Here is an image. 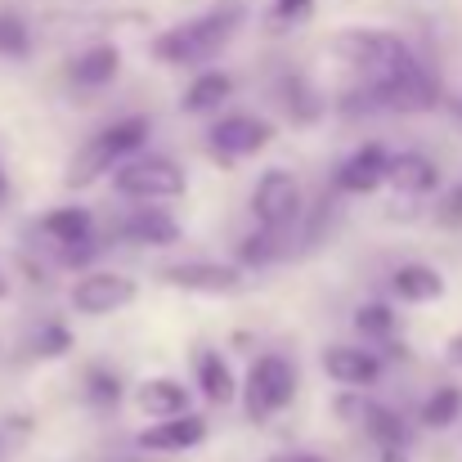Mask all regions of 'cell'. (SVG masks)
Instances as JSON below:
<instances>
[{
  "instance_id": "1",
  "label": "cell",
  "mask_w": 462,
  "mask_h": 462,
  "mask_svg": "<svg viewBox=\"0 0 462 462\" xmlns=\"http://www.w3.org/2000/svg\"><path fill=\"white\" fill-rule=\"evenodd\" d=\"M243 18H247V9L238 0H225L216 9H202V14H193V18L157 32L149 50H153V59L162 68H193V72L198 68H211L234 45Z\"/></svg>"
},
{
  "instance_id": "2",
  "label": "cell",
  "mask_w": 462,
  "mask_h": 462,
  "mask_svg": "<svg viewBox=\"0 0 462 462\" xmlns=\"http://www.w3.org/2000/svg\"><path fill=\"white\" fill-rule=\"evenodd\" d=\"M149 135H153V117H144V113H126V117L99 126L77 153L68 157L63 184L68 189H90V184L108 180L122 162H131L135 153L149 149Z\"/></svg>"
},
{
  "instance_id": "3",
  "label": "cell",
  "mask_w": 462,
  "mask_h": 462,
  "mask_svg": "<svg viewBox=\"0 0 462 462\" xmlns=\"http://www.w3.org/2000/svg\"><path fill=\"white\" fill-rule=\"evenodd\" d=\"M301 395V368L297 359L279 355V350H265L247 364L243 373V391H238V404L247 413V422L265 427L274 422L283 409H292V400Z\"/></svg>"
},
{
  "instance_id": "4",
  "label": "cell",
  "mask_w": 462,
  "mask_h": 462,
  "mask_svg": "<svg viewBox=\"0 0 462 462\" xmlns=\"http://www.w3.org/2000/svg\"><path fill=\"white\" fill-rule=\"evenodd\" d=\"M328 50L337 63H346L355 72V81H382L418 59L409 50V41L400 32H386V27H341L328 41Z\"/></svg>"
},
{
  "instance_id": "5",
  "label": "cell",
  "mask_w": 462,
  "mask_h": 462,
  "mask_svg": "<svg viewBox=\"0 0 462 462\" xmlns=\"http://www.w3.org/2000/svg\"><path fill=\"white\" fill-rule=\"evenodd\" d=\"M108 180L122 202H180L189 193V171L171 153H149V149L122 162Z\"/></svg>"
},
{
  "instance_id": "6",
  "label": "cell",
  "mask_w": 462,
  "mask_h": 462,
  "mask_svg": "<svg viewBox=\"0 0 462 462\" xmlns=\"http://www.w3.org/2000/svg\"><path fill=\"white\" fill-rule=\"evenodd\" d=\"M252 220L270 234H288L297 238L301 220H306V189L288 166H270L261 171V180L252 184Z\"/></svg>"
},
{
  "instance_id": "7",
  "label": "cell",
  "mask_w": 462,
  "mask_h": 462,
  "mask_svg": "<svg viewBox=\"0 0 462 462\" xmlns=\"http://www.w3.org/2000/svg\"><path fill=\"white\" fill-rule=\"evenodd\" d=\"M270 144H274V122L261 113H216V122L202 135V149L211 162H220V171L265 153Z\"/></svg>"
},
{
  "instance_id": "8",
  "label": "cell",
  "mask_w": 462,
  "mask_h": 462,
  "mask_svg": "<svg viewBox=\"0 0 462 462\" xmlns=\"http://www.w3.org/2000/svg\"><path fill=\"white\" fill-rule=\"evenodd\" d=\"M157 283L175 288V292H189V297H238L247 288V270L238 261H207V256H193V261H171L157 270Z\"/></svg>"
},
{
  "instance_id": "9",
  "label": "cell",
  "mask_w": 462,
  "mask_h": 462,
  "mask_svg": "<svg viewBox=\"0 0 462 462\" xmlns=\"http://www.w3.org/2000/svg\"><path fill=\"white\" fill-rule=\"evenodd\" d=\"M140 301V283L122 270H81L68 288V306L81 319H108Z\"/></svg>"
},
{
  "instance_id": "10",
  "label": "cell",
  "mask_w": 462,
  "mask_h": 462,
  "mask_svg": "<svg viewBox=\"0 0 462 462\" xmlns=\"http://www.w3.org/2000/svg\"><path fill=\"white\" fill-rule=\"evenodd\" d=\"M319 368H323L328 382L341 386V391H368V386L382 382V373H386V355H382L377 346H368V341H359V346H350V341H332V346H323Z\"/></svg>"
},
{
  "instance_id": "11",
  "label": "cell",
  "mask_w": 462,
  "mask_h": 462,
  "mask_svg": "<svg viewBox=\"0 0 462 462\" xmlns=\"http://www.w3.org/2000/svg\"><path fill=\"white\" fill-rule=\"evenodd\" d=\"M113 234L126 243V247H144V252H166L184 238L180 220L162 207V202H131L117 220H113Z\"/></svg>"
},
{
  "instance_id": "12",
  "label": "cell",
  "mask_w": 462,
  "mask_h": 462,
  "mask_svg": "<svg viewBox=\"0 0 462 462\" xmlns=\"http://www.w3.org/2000/svg\"><path fill=\"white\" fill-rule=\"evenodd\" d=\"M386 171H391V149L382 140L355 144L332 171V193L337 198H368V193L386 189Z\"/></svg>"
},
{
  "instance_id": "13",
  "label": "cell",
  "mask_w": 462,
  "mask_h": 462,
  "mask_svg": "<svg viewBox=\"0 0 462 462\" xmlns=\"http://www.w3.org/2000/svg\"><path fill=\"white\" fill-rule=\"evenodd\" d=\"M445 184L440 175V162L422 149H400L391 153V171H386V189L395 198H409V202H422V198H436Z\"/></svg>"
},
{
  "instance_id": "14",
  "label": "cell",
  "mask_w": 462,
  "mask_h": 462,
  "mask_svg": "<svg viewBox=\"0 0 462 462\" xmlns=\"http://www.w3.org/2000/svg\"><path fill=\"white\" fill-rule=\"evenodd\" d=\"M207 436H211V422L202 413H180L166 422H149L135 436V449L140 454H193L207 445Z\"/></svg>"
},
{
  "instance_id": "15",
  "label": "cell",
  "mask_w": 462,
  "mask_h": 462,
  "mask_svg": "<svg viewBox=\"0 0 462 462\" xmlns=\"http://www.w3.org/2000/svg\"><path fill=\"white\" fill-rule=\"evenodd\" d=\"M36 234L45 238L50 261H54L59 252H68V247H77V243L99 238V220H95V211H90V207H81V202H63V207H54V211H45V216L36 220Z\"/></svg>"
},
{
  "instance_id": "16",
  "label": "cell",
  "mask_w": 462,
  "mask_h": 462,
  "mask_svg": "<svg viewBox=\"0 0 462 462\" xmlns=\"http://www.w3.org/2000/svg\"><path fill=\"white\" fill-rule=\"evenodd\" d=\"M135 409L144 422H166V418H180V413H193V386H184L180 377L171 373H157L144 377L135 391H131Z\"/></svg>"
},
{
  "instance_id": "17",
  "label": "cell",
  "mask_w": 462,
  "mask_h": 462,
  "mask_svg": "<svg viewBox=\"0 0 462 462\" xmlns=\"http://www.w3.org/2000/svg\"><path fill=\"white\" fill-rule=\"evenodd\" d=\"M117 72H122V50H117L113 41H95V45H86L81 54L68 59V86L81 90V95H95V90L113 86Z\"/></svg>"
},
{
  "instance_id": "18",
  "label": "cell",
  "mask_w": 462,
  "mask_h": 462,
  "mask_svg": "<svg viewBox=\"0 0 462 462\" xmlns=\"http://www.w3.org/2000/svg\"><path fill=\"white\" fill-rule=\"evenodd\" d=\"M386 288H391V297L400 306H436V301H445L449 279L436 265H427V261H404V265L391 270Z\"/></svg>"
},
{
  "instance_id": "19",
  "label": "cell",
  "mask_w": 462,
  "mask_h": 462,
  "mask_svg": "<svg viewBox=\"0 0 462 462\" xmlns=\"http://www.w3.org/2000/svg\"><path fill=\"white\" fill-rule=\"evenodd\" d=\"M193 386H198V395H202L211 409H229V404L238 400V391H243V377L234 373V364H229L220 350L202 346V350L193 355Z\"/></svg>"
},
{
  "instance_id": "20",
  "label": "cell",
  "mask_w": 462,
  "mask_h": 462,
  "mask_svg": "<svg viewBox=\"0 0 462 462\" xmlns=\"http://www.w3.org/2000/svg\"><path fill=\"white\" fill-rule=\"evenodd\" d=\"M234 90H238L234 72H225V68H198L193 81L180 95V113L184 117H216L234 99Z\"/></svg>"
},
{
  "instance_id": "21",
  "label": "cell",
  "mask_w": 462,
  "mask_h": 462,
  "mask_svg": "<svg viewBox=\"0 0 462 462\" xmlns=\"http://www.w3.org/2000/svg\"><path fill=\"white\" fill-rule=\"evenodd\" d=\"M274 95H279V104H283V113H288L292 126H314L328 113L323 95L314 90V81H310L306 72H283L274 81Z\"/></svg>"
},
{
  "instance_id": "22",
  "label": "cell",
  "mask_w": 462,
  "mask_h": 462,
  "mask_svg": "<svg viewBox=\"0 0 462 462\" xmlns=\"http://www.w3.org/2000/svg\"><path fill=\"white\" fill-rule=\"evenodd\" d=\"M359 427H364V436H368L377 449H409V440H413V427L404 422V413L391 409V404H377V400L364 404Z\"/></svg>"
},
{
  "instance_id": "23",
  "label": "cell",
  "mask_w": 462,
  "mask_h": 462,
  "mask_svg": "<svg viewBox=\"0 0 462 462\" xmlns=\"http://www.w3.org/2000/svg\"><path fill=\"white\" fill-rule=\"evenodd\" d=\"M292 256V238L288 234H270V229H252V234H243L238 238V247H234V261L243 265V270H270V265H279V261H288Z\"/></svg>"
},
{
  "instance_id": "24",
  "label": "cell",
  "mask_w": 462,
  "mask_h": 462,
  "mask_svg": "<svg viewBox=\"0 0 462 462\" xmlns=\"http://www.w3.org/2000/svg\"><path fill=\"white\" fill-rule=\"evenodd\" d=\"M81 400H86L95 413H113V409L126 400L122 373L108 368V364H86V373H81Z\"/></svg>"
},
{
  "instance_id": "25",
  "label": "cell",
  "mask_w": 462,
  "mask_h": 462,
  "mask_svg": "<svg viewBox=\"0 0 462 462\" xmlns=\"http://www.w3.org/2000/svg\"><path fill=\"white\" fill-rule=\"evenodd\" d=\"M355 332H359V341H368V346H391L395 341V332H400V314L391 301H364V306H355Z\"/></svg>"
},
{
  "instance_id": "26",
  "label": "cell",
  "mask_w": 462,
  "mask_h": 462,
  "mask_svg": "<svg viewBox=\"0 0 462 462\" xmlns=\"http://www.w3.org/2000/svg\"><path fill=\"white\" fill-rule=\"evenodd\" d=\"M418 422H422L427 431H449V427H458L462 422V386H454V382L436 386V391L422 400Z\"/></svg>"
},
{
  "instance_id": "27",
  "label": "cell",
  "mask_w": 462,
  "mask_h": 462,
  "mask_svg": "<svg viewBox=\"0 0 462 462\" xmlns=\"http://www.w3.org/2000/svg\"><path fill=\"white\" fill-rule=\"evenodd\" d=\"M32 50H36V36H32L27 18L14 14V9H0V59H9V63H27Z\"/></svg>"
},
{
  "instance_id": "28",
  "label": "cell",
  "mask_w": 462,
  "mask_h": 462,
  "mask_svg": "<svg viewBox=\"0 0 462 462\" xmlns=\"http://www.w3.org/2000/svg\"><path fill=\"white\" fill-rule=\"evenodd\" d=\"M32 355L36 359H45V364H59V359H68L72 350H77V341H72V328L63 323V319H50V323H41L36 332H32Z\"/></svg>"
},
{
  "instance_id": "29",
  "label": "cell",
  "mask_w": 462,
  "mask_h": 462,
  "mask_svg": "<svg viewBox=\"0 0 462 462\" xmlns=\"http://www.w3.org/2000/svg\"><path fill=\"white\" fill-rule=\"evenodd\" d=\"M314 18V0H274L270 5V27L274 32H297Z\"/></svg>"
},
{
  "instance_id": "30",
  "label": "cell",
  "mask_w": 462,
  "mask_h": 462,
  "mask_svg": "<svg viewBox=\"0 0 462 462\" xmlns=\"http://www.w3.org/2000/svg\"><path fill=\"white\" fill-rule=\"evenodd\" d=\"M436 225H445V229H462V184H454V189L436 202Z\"/></svg>"
},
{
  "instance_id": "31",
  "label": "cell",
  "mask_w": 462,
  "mask_h": 462,
  "mask_svg": "<svg viewBox=\"0 0 462 462\" xmlns=\"http://www.w3.org/2000/svg\"><path fill=\"white\" fill-rule=\"evenodd\" d=\"M265 462H328V458L314 454V449H288V454H270Z\"/></svg>"
},
{
  "instance_id": "32",
  "label": "cell",
  "mask_w": 462,
  "mask_h": 462,
  "mask_svg": "<svg viewBox=\"0 0 462 462\" xmlns=\"http://www.w3.org/2000/svg\"><path fill=\"white\" fill-rule=\"evenodd\" d=\"M445 359H449L454 368H462V332H454V337L445 341Z\"/></svg>"
},
{
  "instance_id": "33",
  "label": "cell",
  "mask_w": 462,
  "mask_h": 462,
  "mask_svg": "<svg viewBox=\"0 0 462 462\" xmlns=\"http://www.w3.org/2000/svg\"><path fill=\"white\" fill-rule=\"evenodd\" d=\"M377 462H409V449H377Z\"/></svg>"
},
{
  "instance_id": "34",
  "label": "cell",
  "mask_w": 462,
  "mask_h": 462,
  "mask_svg": "<svg viewBox=\"0 0 462 462\" xmlns=\"http://www.w3.org/2000/svg\"><path fill=\"white\" fill-rule=\"evenodd\" d=\"M0 301H9V279H5V270H0Z\"/></svg>"
},
{
  "instance_id": "35",
  "label": "cell",
  "mask_w": 462,
  "mask_h": 462,
  "mask_svg": "<svg viewBox=\"0 0 462 462\" xmlns=\"http://www.w3.org/2000/svg\"><path fill=\"white\" fill-rule=\"evenodd\" d=\"M5 198H9V175L0 171V202H5Z\"/></svg>"
}]
</instances>
